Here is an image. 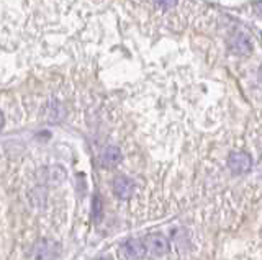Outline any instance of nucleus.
Masks as SVG:
<instances>
[{
    "label": "nucleus",
    "instance_id": "1",
    "mask_svg": "<svg viewBox=\"0 0 262 260\" xmlns=\"http://www.w3.org/2000/svg\"><path fill=\"white\" fill-rule=\"evenodd\" d=\"M251 157L246 152H231L228 157V167L233 174H248L251 170Z\"/></svg>",
    "mask_w": 262,
    "mask_h": 260
},
{
    "label": "nucleus",
    "instance_id": "2",
    "mask_svg": "<svg viewBox=\"0 0 262 260\" xmlns=\"http://www.w3.org/2000/svg\"><path fill=\"white\" fill-rule=\"evenodd\" d=\"M113 193L120 200H129L135 193V182L126 175H118L113 180Z\"/></svg>",
    "mask_w": 262,
    "mask_h": 260
},
{
    "label": "nucleus",
    "instance_id": "3",
    "mask_svg": "<svg viewBox=\"0 0 262 260\" xmlns=\"http://www.w3.org/2000/svg\"><path fill=\"white\" fill-rule=\"evenodd\" d=\"M144 244H146V250L156 257H161L169 250V241L162 234H149L144 239Z\"/></svg>",
    "mask_w": 262,
    "mask_h": 260
},
{
    "label": "nucleus",
    "instance_id": "4",
    "mask_svg": "<svg viewBox=\"0 0 262 260\" xmlns=\"http://www.w3.org/2000/svg\"><path fill=\"white\" fill-rule=\"evenodd\" d=\"M229 50L234 54H249L252 51V44L248 35L244 33H236L231 41H229Z\"/></svg>",
    "mask_w": 262,
    "mask_h": 260
},
{
    "label": "nucleus",
    "instance_id": "5",
    "mask_svg": "<svg viewBox=\"0 0 262 260\" xmlns=\"http://www.w3.org/2000/svg\"><path fill=\"white\" fill-rule=\"evenodd\" d=\"M123 252H125V255L129 257V258H139L146 254V244L143 239H128L125 244H123Z\"/></svg>",
    "mask_w": 262,
    "mask_h": 260
},
{
    "label": "nucleus",
    "instance_id": "6",
    "mask_svg": "<svg viewBox=\"0 0 262 260\" xmlns=\"http://www.w3.org/2000/svg\"><path fill=\"white\" fill-rule=\"evenodd\" d=\"M121 160V151L117 146H108V148H105L103 152H102V157H100V162H102V167L105 169H113L115 166H118Z\"/></svg>",
    "mask_w": 262,
    "mask_h": 260
},
{
    "label": "nucleus",
    "instance_id": "7",
    "mask_svg": "<svg viewBox=\"0 0 262 260\" xmlns=\"http://www.w3.org/2000/svg\"><path fill=\"white\" fill-rule=\"evenodd\" d=\"M92 216H94V221L95 223H100L102 221V216H103V206H102V198L95 195L94 197V203H92Z\"/></svg>",
    "mask_w": 262,
    "mask_h": 260
},
{
    "label": "nucleus",
    "instance_id": "8",
    "mask_svg": "<svg viewBox=\"0 0 262 260\" xmlns=\"http://www.w3.org/2000/svg\"><path fill=\"white\" fill-rule=\"evenodd\" d=\"M156 4L162 7V9H172L177 4V0H156Z\"/></svg>",
    "mask_w": 262,
    "mask_h": 260
},
{
    "label": "nucleus",
    "instance_id": "9",
    "mask_svg": "<svg viewBox=\"0 0 262 260\" xmlns=\"http://www.w3.org/2000/svg\"><path fill=\"white\" fill-rule=\"evenodd\" d=\"M252 9H254V12H256V13L259 15V17H262V0H260V2H256V4H254Z\"/></svg>",
    "mask_w": 262,
    "mask_h": 260
},
{
    "label": "nucleus",
    "instance_id": "10",
    "mask_svg": "<svg viewBox=\"0 0 262 260\" xmlns=\"http://www.w3.org/2000/svg\"><path fill=\"white\" fill-rule=\"evenodd\" d=\"M2 125H4V113L0 111V128H2Z\"/></svg>",
    "mask_w": 262,
    "mask_h": 260
}]
</instances>
